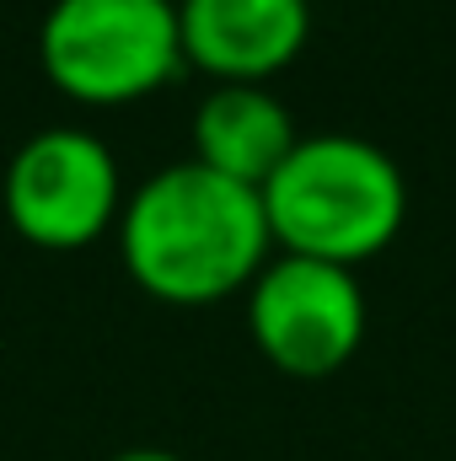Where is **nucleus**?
Segmentation results:
<instances>
[{
  "label": "nucleus",
  "instance_id": "nucleus-4",
  "mask_svg": "<svg viewBox=\"0 0 456 461\" xmlns=\"http://www.w3.org/2000/svg\"><path fill=\"white\" fill-rule=\"evenodd\" d=\"M0 204H5L11 230L43 252L92 247L123 215L114 150L92 129H76V123L38 129L5 161Z\"/></svg>",
  "mask_w": 456,
  "mask_h": 461
},
{
  "label": "nucleus",
  "instance_id": "nucleus-7",
  "mask_svg": "<svg viewBox=\"0 0 456 461\" xmlns=\"http://www.w3.org/2000/svg\"><path fill=\"white\" fill-rule=\"evenodd\" d=\"M296 140V118L269 86H215L194 108V161L252 194L285 167Z\"/></svg>",
  "mask_w": 456,
  "mask_h": 461
},
{
  "label": "nucleus",
  "instance_id": "nucleus-1",
  "mask_svg": "<svg viewBox=\"0 0 456 461\" xmlns=\"http://www.w3.org/2000/svg\"><path fill=\"white\" fill-rule=\"evenodd\" d=\"M118 247L140 290L172 306H205L258 279L274 236L252 188L188 156L150 172L129 194L118 215Z\"/></svg>",
  "mask_w": 456,
  "mask_h": 461
},
{
  "label": "nucleus",
  "instance_id": "nucleus-8",
  "mask_svg": "<svg viewBox=\"0 0 456 461\" xmlns=\"http://www.w3.org/2000/svg\"><path fill=\"white\" fill-rule=\"evenodd\" d=\"M114 461H183V456H172V451H161V446H134V451H123V456Z\"/></svg>",
  "mask_w": 456,
  "mask_h": 461
},
{
  "label": "nucleus",
  "instance_id": "nucleus-5",
  "mask_svg": "<svg viewBox=\"0 0 456 461\" xmlns=\"http://www.w3.org/2000/svg\"><path fill=\"white\" fill-rule=\"evenodd\" d=\"M247 328L274 370L323 381L365 339V290L354 268L279 252L247 285Z\"/></svg>",
  "mask_w": 456,
  "mask_h": 461
},
{
  "label": "nucleus",
  "instance_id": "nucleus-3",
  "mask_svg": "<svg viewBox=\"0 0 456 461\" xmlns=\"http://www.w3.org/2000/svg\"><path fill=\"white\" fill-rule=\"evenodd\" d=\"M38 59L76 103H140L183 65L178 0H54L38 32Z\"/></svg>",
  "mask_w": 456,
  "mask_h": 461
},
{
  "label": "nucleus",
  "instance_id": "nucleus-6",
  "mask_svg": "<svg viewBox=\"0 0 456 461\" xmlns=\"http://www.w3.org/2000/svg\"><path fill=\"white\" fill-rule=\"evenodd\" d=\"M183 59L221 86H263L312 38V0H178Z\"/></svg>",
  "mask_w": 456,
  "mask_h": 461
},
{
  "label": "nucleus",
  "instance_id": "nucleus-2",
  "mask_svg": "<svg viewBox=\"0 0 456 461\" xmlns=\"http://www.w3.org/2000/svg\"><path fill=\"white\" fill-rule=\"evenodd\" d=\"M258 199L279 252L339 268L392 247L408 221L403 167L360 134H301Z\"/></svg>",
  "mask_w": 456,
  "mask_h": 461
}]
</instances>
